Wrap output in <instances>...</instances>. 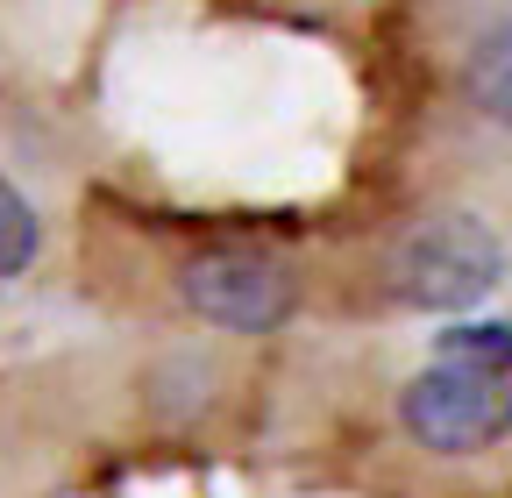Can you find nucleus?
Returning <instances> with one entry per match:
<instances>
[{
  "label": "nucleus",
  "mask_w": 512,
  "mask_h": 498,
  "mask_svg": "<svg viewBox=\"0 0 512 498\" xmlns=\"http://www.w3.org/2000/svg\"><path fill=\"white\" fill-rule=\"evenodd\" d=\"M392 292L420 314H456L498 292L505 278V235L470 207H434L392 242Z\"/></svg>",
  "instance_id": "obj_1"
},
{
  "label": "nucleus",
  "mask_w": 512,
  "mask_h": 498,
  "mask_svg": "<svg viewBox=\"0 0 512 498\" xmlns=\"http://www.w3.org/2000/svg\"><path fill=\"white\" fill-rule=\"evenodd\" d=\"M399 427L427 456H491L512 427V378L505 363L441 356L399 392Z\"/></svg>",
  "instance_id": "obj_2"
},
{
  "label": "nucleus",
  "mask_w": 512,
  "mask_h": 498,
  "mask_svg": "<svg viewBox=\"0 0 512 498\" xmlns=\"http://www.w3.org/2000/svg\"><path fill=\"white\" fill-rule=\"evenodd\" d=\"M178 299L221 335H278L299 306V278L285 257L249 242H214L200 257H185L178 271Z\"/></svg>",
  "instance_id": "obj_3"
},
{
  "label": "nucleus",
  "mask_w": 512,
  "mask_h": 498,
  "mask_svg": "<svg viewBox=\"0 0 512 498\" xmlns=\"http://www.w3.org/2000/svg\"><path fill=\"white\" fill-rule=\"evenodd\" d=\"M36 249H43V221L36 207L15 193L8 178H0V278H22L36 264Z\"/></svg>",
  "instance_id": "obj_4"
},
{
  "label": "nucleus",
  "mask_w": 512,
  "mask_h": 498,
  "mask_svg": "<svg viewBox=\"0 0 512 498\" xmlns=\"http://www.w3.org/2000/svg\"><path fill=\"white\" fill-rule=\"evenodd\" d=\"M463 93H470V107H477V114L505 121V107H512V93H505V29H491V36H484V43L470 50Z\"/></svg>",
  "instance_id": "obj_5"
}]
</instances>
